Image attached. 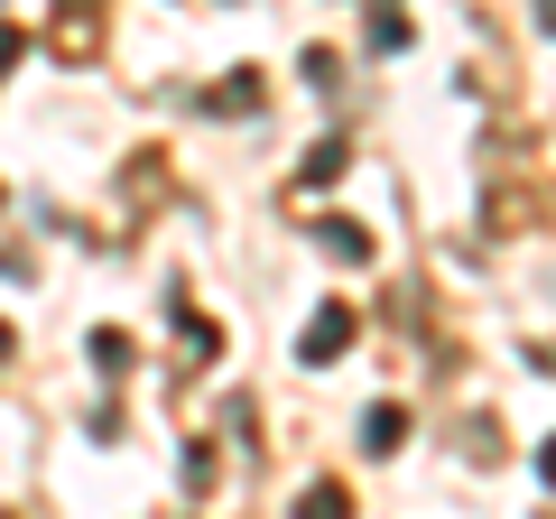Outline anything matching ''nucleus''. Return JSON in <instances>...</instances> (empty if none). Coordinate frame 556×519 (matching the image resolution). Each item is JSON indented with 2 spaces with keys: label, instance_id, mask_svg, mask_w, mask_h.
I'll return each mask as SVG.
<instances>
[{
  "label": "nucleus",
  "instance_id": "f03ea898",
  "mask_svg": "<svg viewBox=\"0 0 556 519\" xmlns=\"http://www.w3.org/2000/svg\"><path fill=\"white\" fill-rule=\"evenodd\" d=\"M325 251H334V260H371V232H362V223H325Z\"/></svg>",
  "mask_w": 556,
  "mask_h": 519
},
{
  "label": "nucleus",
  "instance_id": "7ed1b4c3",
  "mask_svg": "<svg viewBox=\"0 0 556 519\" xmlns=\"http://www.w3.org/2000/svg\"><path fill=\"white\" fill-rule=\"evenodd\" d=\"M325 177H343V140H325L316 159H306V186H325Z\"/></svg>",
  "mask_w": 556,
  "mask_h": 519
},
{
  "label": "nucleus",
  "instance_id": "20e7f679",
  "mask_svg": "<svg viewBox=\"0 0 556 519\" xmlns=\"http://www.w3.org/2000/svg\"><path fill=\"white\" fill-rule=\"evenodd\" d=\"M399 427H408L399 408H371V418H362V436H371V445H399Z\"/></svg>",
  "mask_w": 556,
  "mask_h": 519
},
{
  "label": "nucleus",
  "instance_id": "423d86ee",
  "mask_svg": "<svg viewBox=\"0 0 556 519\" xmlns=\"http://www.w3.org/2000/svg\"><path fill=\"white\" fill-rule=\"evenodd\" d=\"M0 65H20V38H10V28H0Z\"/></svg>",
  "mask_w": 556,
  "mask_h": 519
},
{
  "label": "nucleus",
  "instance_id": "0eeeda50",
  "mask_svg": "<svg viewBox=\"0 0 556 519\" xmlns=\"http://www.w3.org/2000/svg\"><path fill=\"white\" fill-rule=\"evenodd\" d=\"M0 353H10V334H0Z\"/></svg>",
  "mask_w": 556,
  "mask_h": 519
},
{
  "label": "nucleus",
  "instance_id": "f257e3e1",
  "mask_svg": "<svg viewBox=\"0 0 556 519\" xmlns=\"http://www.w3.org/2000/svg\"><path fill=\"white\" fill-rule=\"evenodd\" d=\"M343 343H353V306H325V316L306 325V343H298V362H334Z\"/></svg>",
  "mask_w": 556,
  "mask_h": 519
},
{
  "label": "nucleus",
  "instance_id": "39448f33",
  "mask_svg": "<svg viewBox=\"0 0 556 519\" xmlns=\"http://www.w3.org/2000/svg\"><path fill=\"white\" fill-rule=\"evenodd\" d=\"M306 519H343V492H334V482H316V492H306Z\"/></svg>",
  "mask_w": 556,
  "mask_h": 519
}]
</instances>
